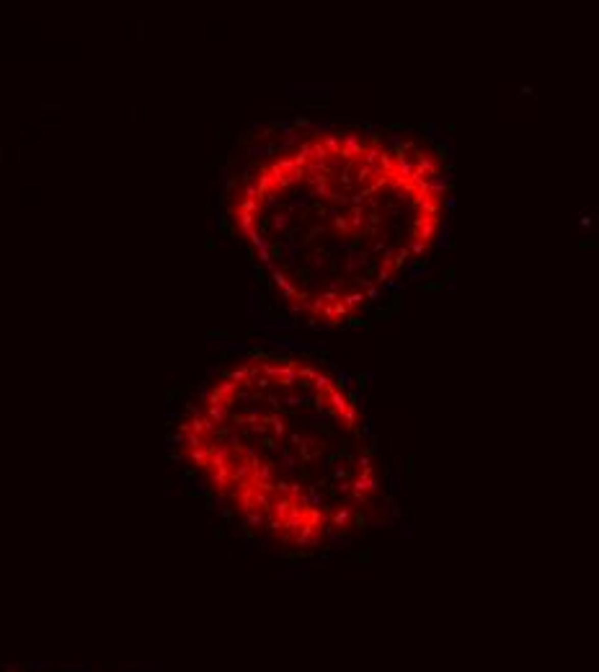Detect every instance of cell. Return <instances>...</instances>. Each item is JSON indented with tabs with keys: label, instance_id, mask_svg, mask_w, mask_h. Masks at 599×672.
Wrapping results in <instances>:
<instances>
[{
	"label": "cell",
	"instance_id": "1",
	"mask_svg": "<svg viewBox=\"0 0 599 672\" xmlns=\"http://www.w3.org/2000/svg\"><path fill=\"white\" fill-rule=\"evenodd\" d=\"M364 145H362V137H359V132H346L341 137V158L346 163H356L359 158L364 155Z\"/></svg>",
	"mask_w": 599,
	"mask_h": 672
},
{
	"label": "cell",
	"instance_id": "2",
	"mask_svg": "<svg viewBox=\"0 0 599 672\" xmlns=\"http://www.w3.org/2000/svg\"><path fill=\"white\" fill-rule=\"evenodd\" d=\"M434 233H436V217H431V215H419L416 222H413V238L429 243V241L434 238Z\"/></svg>",
	"mask_w": 599,
	"mask_h": 672
},
{
	"label": "cell",
	"instance_id": "3",
	"mask_svg": "<svg viewBox=\"0 0 599 672\" xmlns=\"http://www.w3.org/2000/svg\"><path fill=\"white\" fill-rule=\"evenodd\" d=\"M271 277H274V282H276V287H279V290H282V295H284V300H292V297H297V287H295V285H292V282L287 280V277H284V271H279V269H276V271H274Z\"/></svg>",
	"mask_w": 599,
	"mask_h": 672
},
{
	"label": "cell",
	"instance_id": "4",
	"mask_svg": "<svg viewBox=\"0 0 599 672\" xmlns=\"http://www.w3.org/2000/svg\"><path fill=\"white\" fill-rule=\"evenodd\" d=\"M232 217H235V222H238V230L241 233H251L253 230V225H256V215H251V212H243V210H232Z\"/></svg>",
	"mask_w": 599,
	"mask_h": 672
},
{
	"label": "cell",
	"instance_id": "5",
	"mask_svg": "<svg viewBox=\"0 0 599 672\" xmlns=\"http://www.w3.org/2000/svg\"><path fill=\"white\" fill-rule=\"evenodd\" d=\"M276 189V176L271 173V168H261L258 171V191L266 196L269 191H274Z\"/></svg>",
	"mask_w": 599,
	"mask_h": 672
},
{
	"label": "cell",
	"instance_id": "6",
	"mask_svg": "<svg viewBox=\"0 0 599 672\" xmlns=\"http://www.w3.org/2000/svg\"><path fill=\"white\" fill-rule=\"evenodd\" d=\"M367 210H364V205L362 207H351L349 210V222H351V228H354V233H359L364 228V222H367Z\"/></svg>",
	"mask_w": 599,
	"mask_h": 672
},
{
	"label": "cell",
	"instance_id": "7",
	"mask_svg": "<svg viewBox=\"0 0 599 672\" xmlns=\"http://www.w3.org/2000/svg\"><path fill=\"white\" fill-rule=\"evenodd\" d=\"M331 158H333V155L326 150L323 140H312V163H328Z\"/></svg>",
	"mask_w": 599,
	"mask_h": 672
},
{
	"label": "cell",
	"instance_id": "8",
	"mask_svg": "<svg viewBox=\"0 0 599 672\" xmlns=\"http://www.w3.org/2000/svg\"><path fill=\"white\" fill-rule=\"evenodd\" d=\"M271 168H274V171H282V173H295V171H297L295 158H292V155H282L279 161L271 163Z\"/></svg>",
	"mask_w": 599,
	"mask_h": 672
},
{
	"label": "cell",
	"instance_id": "9",
	"mask_svg": "<svg viewBox=\"0 0 599 672\" xmlns=\"http://www.w3.org/2000/svg\"><path fill=\"white\" fill-rule=\"evenodd\" d=\"M372 181H375V171L359 161L356 163V184H372Z\"/></svg>",
	"mask_w": 599,
	"mask_h": 672
},
{
	"label": "cell",
	"instance_id": "10",
	"mask_svg": "<svg viewBox=\"0 0 599 672\" xmlns=\"http://www.w3.org/2000/svg\"><path fill=\"white\" fill-rule=\"evenodd\" d=\"M323 145H326V150L331 153V155H341V137L338 135H323Z\"/></svg>",
	"mask_w": 599,
	"mask_h": 672
},
{
	"label": "cell",
	"instance_id": "11",
	"mask_svg": "<svg viewBox=\"0 0 599 672\" xmlns=\"http://www.w3.org/2000/svg\"><path fill=\"white\" fill-rule=\"evenodd\" d=\"M238 210H243V212H251V215H261V210H264V202L261 200H243L241 205H238Z\"/></svg>",
	"mask_w": 599,
	"mask_h": 672
},
{
	"label": "cell",
	"instance_id": "12",
	"mask_svg": "<svg viewBox=\"0 0 599 672\" xmlns=\"http://www.w3.org/2000/svg\"><path fill=\"white\" fill-rule=\"evenodd\" d=\"M362 300H367V292H349V295L344 297V303H346L349 310L356 308V305H362Z\"/></svg>",
	"mask_w": 599,
	"mask_h": 672
},
{
	"label": "cell",
	"instance_id": "13",
	"mask_svg": "<svg viewBox=\"0 0 599 672\" xmlns=\"http://www.w3.org/2000/svg\"><path fill=\"white\" fill-rule=\"evenodd\" d=\"M333 225H336V230H338V233H346V235H351V233H354V228H351L349 217H344V215H336Z\"/></svg>",
	"mask_w": 599,
	"mask_h": 672
},
{
	"label": "cell",
	"instance_id": "14",
	"mask_svg": "<svg viewBox=\"0 0 599 672\" xmlns=\"http://www.w3.org/2000/svg\"><path fill=\"white\" fill-rule=\"evenodd\" d=\"M318 297H321L326 305H336L341 297H338V292L336 290H323V292H318Z\"/></svg>",
	"mask_w": 599,
	"mask_h": 672
},
{
	"label": "cell",
	"instance_id": "15",
	"mask_svg": "<svg viewBox=\"0 0 599 672\" xmlns=\"http://www.w3.org/2000/svg\"><path fill=\"white\" fill-rule=\"evenodd\" d=\"M426 248H429V243H424V241H419V238H411V243H408V251L416 254V256H421Z\"/></svg>",
	"mask_w": 599,
	"mask_h": 672
},
{
	"label": "cell",
	"instance_id": "16",
	"mask_svg": "<svg viewBox=\"0 0 599 672\" xmlns=\"http://www.w3.org/2000/svg\"><path fill=\"white\" fill-rule=\"evenodd\" d=\"M300 378H302V380H307V383H312V380L318 378V370H315L312 365H307V367H300Z\"/></svg>",
	"mask_w": 599,
	"mask_h": 672
},
{
	"label": "cell",
	"instance_id": "17",
	"mask_svg": "<svg viewBox=\"0 0 599 672\" xmlns=\"http://www.w3.org/2000/svg\"><path fill=\"white\" fill-rule=\"evenodd\" d=\"M408 256H411V251H408L406 246H403V248H398V251H395V266H403V261H406Z\"/></svg>",
	"mask_w": 599,
	"mask_h": 672
},
{
	"label": "cell",
	"instance_id": "18",
	"mask_svg": "<svg viewBox=\"0 0 599 672\" xmlns=\"http://www.w3.org/2000/svg\"><path fill=\"white\" fill-rule=\"evenodd\" d=\"M323 310H326V303H323L321 297L315 295V297H312V305H310V313H312V315H318V313H323Z\"/></svg>",
	"mask_w": 599,
	"mask_h": 672
},
{
	"label": "cell",
	"instance_id": "19",
	"mask_svg": "<svg viewBox=\"0 0 599 672\" xmlns=\"http://www.w3.org/2000/svg\"><path fill=\"white\" fill-rule=\"evenodd\" d=\"M287 220H290V215H276L274 217V228H287Z\"/></svg>",
	"mask_w": 599,
	"mask_h": 672
},
{
	"label": "cell",
	"instance_id": "20",
	"mask_svg": "<svg viewBox=\"0 0 599 672\" xmlns=\"http://www.w3.org/2000/svg\"><path fill=\"white\" fill-rule=\"evenodd\" d=\"M310 130H312L315 135H318V132H333V125H312Z\"/></svg>",
	"mask_w": 599,
	"mask_h": 672
},
{
	"label": "cell",
	"instance_id": "21",
	"mask_svg": "<svg viewBox=\"0 0 599 672\" xmlns=\"http://www.w3.org/2000/svg\"><path fill=\"white\" fill-rule=\"evenodd\" d=\"M390 277H393L390 269H380V282H390Z\"/></svg>",
	"mask_w": 599,
	"mask_h": 672
},
{
	"label": "cell",
	"instance_id": "22",
	"mask_svg": "<svg viewBox=\"0 0 599 672\" xmlns=\"http://www.w3.org/2000/svg\"><path fill=\"white\" fill-rule=\"evenodd\" d=\"M377 297H380V290L377 287H370L367 290V300H377Z\"/></svg>",
	"mask_w": 599,
	"mask_h": 672
},
{
	"label": "cell",
	"instance_id": "23",
	"mask_svg": "<svg viewBox=\"0 0 599 672\" xmlns=\"http://www.w3.org/2000/svg\"><path fill=\"white\" fill-rule=\"evenodd\" d=\"M326 256H328L326 251H318V254H315V264H323V261H326Z\"/></svg>",
	"mask_w": 599,
	"mask_h": 672
}]
</instances>
